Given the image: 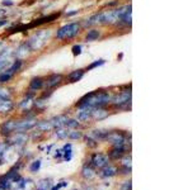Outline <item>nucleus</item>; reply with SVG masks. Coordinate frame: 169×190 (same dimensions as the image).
I'll use <instances>...</instances> for the list:
<instances>
[{"mask_svg": "<svg viewBox=\"0 0 169 190\" xmlns=\"http://www.w3.org/2000/svg\"><path fill=\"white\" fill-rule=\"evenodd\" d=\"M111 95L107 91H90L87 95H84L78 103V107L81 108H98L108 104L111 102Z\"/></svg>", "mask_w": 169, "mask_h": 190, "instance_id": "f257e3e1", "label": "nucleus"}, {"mask_svg": "<svg viewBox=\"0 0 169 190\" xmlns=\"http://www.w3.org/2000/svg\"><path fill=\"white\" fill-rule=\"evenodd\" d=\"M50 36H51V31L50 29H41V31L34 33L27 43H28V46L31 47L32 51H38L41 47L45 46V43L47 42V39L50 38Z\"/></svg>", "mask_w": 169, "mask_h": 190, "instance_id": "f03ea898", "label": "nucleus"}, {"mask_svg": "<svg viewBox=\"0 0 169 190\" xmlns=\"http://www.w3.org/2000/svg\"><path fill=\"white\" fill-rule=\"evenodd\" d=\"M80 32V24L79 23H69L56 32V38L57 39H71L75 36H78Z\"/></svg>", "mask_w": 169, "mask_h": 190, "instance_id": "7ed1b4c3", "label": "nucleus"}, {"mask_svg": "<svg viewBox=\"0 0 169 190\" xmlns=\"http://www.w3.org/2000/svg\"><path fill=\"white\" fill-rule=\"evenodd\" d=\"M13 51L10 50H4L0 55V74L4 72L6 68H9L13 63Z\"/></svg>", "mask_w": 169, "mask_h": 190, "instance_id": "20e7f679", "label": "nucleus"}, {"mask_svg": "<svg viewBox=\"0 0 169 190\" xmlns=\"http://www.w3.org/2000/svg\"><path fill=\"white\" fill-rule=\"evenodd\" d=\"M111 100L116 107H121V105H123V104H129L130 100H131V91L130 90L121 91L119 94H117L116 96L112 98Z\"/></svg>", "mask_w": 169, "mask_h": 190, "instance_id": "39448f33", "label": "nucleus"}, {"mask_svg": "<svg viewBox=\"0 0 169 190\" xmlns=\"http://www.w3.org/2000/svg\"><path fill=\"white\" fill-rule=\"evenodd\" d=\"M37 124V121L36 119H33V118H27L24 119V121H17V124H16V132L18 133H23L26 132L27 129H31L33 128L34 125Z\"/></svg>", "mask_w": 169, "mask_h": 190, "instance_id": "423d86ee", "label": "nucleus"}, {"mask_svg": "<svg viewBox=\"0 0 169 190\" xmlns=\"http://www.w3.org/2000/svg\"><path fill=\"white\" fill-rule=\"evenodd\" d=\"M105 139L109 141L111 143H113L115 147L116 146H123L125 145V136L122 135L121 132H108L107 137H105Z\"/></svg>", "mask_w": 169, "mask_h": 190, "instance_id": "0eeeda50", "label": "nucleus"}, {"mask_svg": "<svg viewBox=\"0 0 169 190\" xmlns=\"http://www.w3.org/2000/svg\"><path fill=\"white\" fill-rule=\"evenodd\" d=\"M91 162H93V165L95 167H104V166H107L108 164V157L105 156V155L103 153H95L93 155V157H91Z\"/></svg>", "mask_w": 169, "mask_h": 190, "instance_id": "6e6552de", "label": "nucleus"}, {"mask_svg": "<svg viewBox=\"0 0 169 190\" xmlns=\"http://www.w3.org/2000/svg\"><path fill=\"white\" fill-rule=\"evenodd\" d=\"M62 80H64V76H62L61 74H53V75L47 77L46 86L47 88H55V86L60 85V84L62 82Z\"/></svg>", "mask_w": 169, "mask_h": 190, "instance_id": "1a4fd4ad", "label": "nucleus"}, {"mask_svg": "<svg viewBox=\"0 0 169 190\" xmlns=\"http://www.w3.org/2000/svg\"><path fill=\"white\" fill-rule=\"evenodd\" d=\"M107 117H108V112L105 109H102V107L91 109V118L95 119V121H102V119H105Z\"/></svg>", "mask_w": 169, "mask_h": 190, "instance_id": "9d476101", "label": "nucleus"}, {"mask_svg": "<svg viewBox=\"0 0 169 190\" xmlns=\"http://www.w3.org/2000/svg\"><path fill=\"white\" fill-rule=\"evenodd\" d=\"M31 51L32 50H31V47L28 46V43H23L22 46H19L18 50L16 51V57H18V60H22V58L27 57Z\"/></svg>", "mask_w": 169, "mask_h": 190, "instance_id": "9b49d317", "label": "nucleus"}, {"mask_svg": "<svg viewBox=\"0 0 169 190\" xmlns=\"http://www.w3.org/2000/svg\"><path fill=\"white\" fill-rule=\"evenodd\" d=\"M84 72H85V70H83V68H78V70H74V71H71V72L67 75L69 82H76V81H79L81 77L84 76Z\"/></svg>", "mask_w": 169, "mask_h": 190, "instance_id": "f8f14e48", "label": "nucleus"}, {"mask_svg": "<svg viewBox=\"0 0 169 190\" xmlns=\"http://www.w3.org/2000/svg\"><path fill=\"white\" fill-rule=\"evenodd\" d=\"M16 124L17 121H8L2 125V133L3 135H10V133L16 132Z\"/></svg>", "mask_w": 169, "mask_h": 190, "instance_id": "ddd939ff", "label": "nucleus"}, {"mask_svg": "<svg viewBox=\"0 0 169 190\" xmlns=\"http://www.w3.org/2000/svg\"><path fill=\"white\" fill-rule=\"evenodd\" d=\"M67 117L64 115V114H61V115H57V117H55L51 119V123L53 125V128H61V127H64L67 122Z\"/></svg>", "mask_w": 169, "mask_h": 190, "instance_id": "4468645a", "label": "nucleus"}, {"mask_svg": "<svg viewBox=\"0 0 169 190\" xmlns=\"http://www.w3.org/2000/svg\"><path fill=\"white\" fill-rule=\"evenodd\" d=\"M43 84H45V80L42 79V77H33V79L31 80V84H29V89L32 91H37L40 90L42 86H43Z\"/></svg>", "mask_w": 169, "mask_h": 190, "instance_id": "2eb2a0df", "label": "nucleus"}, {"mask_svg": "<svg viewBox=\"0 0 169 190\" xmlns=\"http://www.w3.org/2000/svg\"><path fill=\"white\" fill-rule=\"evenodd\" d=\"M57 17H59V14H51V15H47V17H43L41 19H37L36 22H33L29 27H36V25H41V24H45V23H50V22H52V20L56 19Z\"/></svg>", "mask_w": 169, "mask_h": 190, "instance_id": "dca6fc26", "label": "nucleus"}, {"mask_svg": "<svg viewBox=\"0 0 169 190\" xmlns=\"http://www.w3.org/2000/svg\"><path fill=\"white\" fill-rule=\"evenodd\" d=\"M91 109L93 108H81V110L79 112L78 114V119L81 122L88 121L89 118H91Z\"/></svg>", "mask_w": 169, "mask_h": 190, "instance_id": "f3484780", "label": "nucleus"}, {"mask_svg": "<svg viewBox=\"0 0 169 190\" xmlns=\"http://www.w3.org/2000/svg\"><path fill=\"white\" fill-rule=\"evenodd\" d=\"M36 125H37V129L41 131V132H47V131H50V129L53 128L51 121H42V122L37 123Z\"/></svg>", "mask_w": 169, "mask_h": 190, "instance_id": "a211bd4d", "label": "nucleus"}, {"mask_svg": "<svg viewBox=\"0 0 169 190\" xmlns=\"http://www.w3.org/2000/svg\"><path fill=\"white\" fill-rule=\"evenodd\" d=\"M123 146H116L113 150H112L111 152V157L113 158V160H118V158H121L122 157V155H123Z\"/></svg>", "mask_w": 169, "mask_h": 190, "instance_id": "6ab92c4d", "label": "nucleus"}, {"mask_svg": "<svg viewBox=\"0 0 169 190\" xmlns=\"http://www.w3.org/2000/svg\"><path fill=\"white\" fill-rule=\"evenodd\" d=\"M117 174V168L113 167V166H104L103 171H102V176L103 178H111V176H115Z\"/></svg>", "mask_w": 169, "mask_h": 190, "instance_id": "aec40b11", "label": "nucleus"}, {"mask_svg": "<svg viewBox=\"0 0 169 190\" xmlns=\"http://www.w3.org/2000/svg\"><path fill=\"white\" fill-rule=\"evenodd\" d=\"M99 36H101V32L98 29H90L85 34V39H87V42H91V41L98 39V37H99Z\"/></svg>", "mask_w": 169, "mask_h": 190, "instance_id": "412c9836", "label": "nucleus"}, {"mask_svg": "<svg viewBox=\"0 0 169 190\" xmlns=\"http://www.w3.org/2000/svg\"><path fill=\"white\" fill-rule=\"evenodd\" d=\"M26 141H27V136H24L23 133H18V132H17L16 136H13L10 138V142L12 143H17V145H22V143L26 142Z\"/></svg>", "mask_w": 169, "mask_h": 190, "instance_id": "4be33fe9", "label": "nucleus"}, {"mask_svg": "<svg viewBox=\"0 0 169 190\" xmlns=\"http://www.w3.org/2000/svg\"><path fill=\"white\" fill-rule=\"evenodd\" d=\"M107 135H108V131H103V129H95V131H93V133H91V136L94 137L95 141L105 139Z\"/></svg>", "mask_w": 169, "mask_h": 190, "instance_id": "5701e85b", "label": "nucleus"}, {"mask_svg": "<svg viewBox=\"0 0 169 190\" xmlns=\"http://www.w3.org/2000/svg\"><path fill=\"white\" fill-rule=\"evenodd\" d=\"M12 109H13V103L10 102V99H5L4 103L0 105V112L2 113H8Z\"/></svg>", "mask_w": 169, "mask_h": 190, "instance_id": "b1692460", "label": "nucleus"}, {"mask_svg": "<svg viewBox=\"0 0 169 190\" xmlns=\"http://www.w3.org/2000/svg\"><path fill=\"white\" fill-rule=\"evenodd\" d=\"M37 190H51V182L50 180H40L37 182Z\"/></svg>", "mask_w": 169, "mask_h": 190, "instance_id": "393cba45", "label": "nucleus"}, {"mask_svg": "<svg viewBox=\"0 0 169 190\" xmlns=\"http://www.w3.org/2000/svg\"><path fill=\"white\" fill-rule=\"evenodd\" d=\"M81 175H83V178H85V179H91L94 176V170L90 166H84L81 170Z\"/></svg>", "mask_w": 169, "mask_h": 190, "instance_id": "a878e982", "label": "nucleus"}, {"mask_svg": "<svg viewBox=\"0 0 169 190\" xmlns=\"http://www.w3.org/2000/svg\"><path fill=\"white\" fill-rule=\"evenodd\" d=\"M55 136L57 137V138H61V139H64V138H67V136H69V131L64 129V128H62V127H61V128H59L57 131H56Z\"/></svg>", "mask_w": 169, "mask_h": 190, "instance_id": "bb28decb", "label": "nucleus"}, {"mask_svg": "<svg viewBox=\"0 0 169 190\" xmlns=\"http://www.w3.org/2000/svg\"><path fill=\"white\" fill-rule=\"evenodd\" d=\"M104 60H97V61H94L93 63H90V65L87 67V71L88 70H93V68H95V67H99V66H102V65H104Z\"/></svg>", "mask_w": 169, "mask_h": 190, "instance_id": "cd10ccee", "label": "nucleus"}, {"mask_svg": "<svg viewBox=\"0 0 169 190\" xmlns=\"http://www.w3.org/2000/svg\"><path fill=\"white\" fill-rule=\"evenodd\" d=\"M13 77V75L8 74V72H2L0 74V84H3V82H8L10 79Z\"/></svg>", "mask_w": 169, "mask_h": 190, "instance_id": "c85d7f7f", "label": "nucleus"}, {"mask_svg": "<svg viewBox=\"0 0 169 190\" xmlns=\"http://www.w3.org/2000/svg\"><path fill=\"white\" fill-rule=\"evenodd\" d=\"M81 132H79V131H71L70 132L69 131V138H71V139H79V138H81Z\"/></svg>", "mask_w": 169, "mask_h": 190, "instance_id": "c756f323", "label": "nucleus"}, {"mask_svg": "<svg viewBox=\"0 0 169 190\" xmlns=\"http://www.w3.org/2000/svg\"><path fill=\"white\" fill-rule=\"evenodd\" d=\"M119 20H121V22H123L126 25H130V24H131V12L126 13L125 15H123L121 19H119Z\"/></svg>", "mask_w": 169, "mask_h": 190, "instance_id": "7c9ffc66", "label": "nucleus"}, {"mask_svg": "<svg viewBox=\"0 0 169 190\" xmlns=\"http://www.w3.org/2000/svg\"><path fill=\"white\" fill-rule=\"evenodd\" d=\"M40 167H41V161H40V160H37V161H34V162L31 165V167H29V168H31V171H32V172H36Z\"/></svg>", "mask_w": 169, "mask_h": 190, "instance_id": "2f4dec72", "label": "nucleus"}, {"mask_svg": "<svg viewBox=\"0 0 169 190\" xmlns=\"http://www.w3.org/2000/svg\"><path fill=\"white\" fill-rule=\"evenodd\" d=\"M0 96L4 98V99H9L10 98V91L6 89H0Z\"/></svg>", "mask_w": 169, "mask_h": 190, "instance_id": "473e14b6", "label": "nucleus"}, {"mask_svg": "<svg viewBox=\"0 0 169 190\" xmlns=\"http://www.w3.org/2000/svg\"><path fill=\"white\" fill-rule=\"evenodd\" d=\"M65 125L71 127V128H75V127H78V125H79V122H78V121H75V119H67V122H66Z\"/></svg>", "mask_w": 169, "mask_h": 190, "instance_id": "72a5a7b5", "label": "nucleus"}, {"mask_svg": "<svg viewBox=\"0 0 169 190\" xmlns=\"http://www.w3.org/2000/svg\"><path fill=\"white\" fill-rule=\"evenodd\" d=\"M81 53V46L80 45H75L73 47V55L74 56H79Z\"/></svg>", "mask_w": 169, "mask_h": 190, "instance_id": "f704fd0d", "label": "nucleus"}, {"mask_svg": "<svg viewBox=\"0 0 169 190\" xmlns=\"http://www.w3.org/2000/svg\"><path fill=\"white\" fill-rule=\"evenodd\" d=\"M122 165L125 166V167H131V157L130 156H126L123 160H122Z\"/></svg>", "mask_w": 169, "mask_h": 190, "instance_id": "c9c22d12", "label": "nucleus"}, {"mask_svg": "<svg viewBox=\"0 0 169 190\" xmlns=\"http://www.w3.org/2000/svg\"><path fill=\"white\" fill-rule=\"evenodd\" d=\"M87 145H89L90 147H94V146H97V141H95V139H91V138H88V137H87Z\"/></svg>", "mask_w": 169, "mask_h": 190, "instance_id": "e433bc0d", "label": "nucleus"}, {"mask_svg": "<svg viewBox=\"0 0 169 190\" xmlns=\"http://www.w3.org/2000/svg\"><path fill=\"white\" fill-rule=\"evenodd\" d=\"M6 148H8V145H6V143H0V155L6 152Z\"/></svg>", "mask_w": 169, "mask_h": 190, "instance_id": "4c0bfd02", "label": "nucleus"}, {"mask_svg": "<svg viewBox=\"0 0 169 190\" xmlns=\"http://www.w3.org/2000/svg\"><path fill=\"white\" fill-rule=\"evenodd\" d=\"M65 185H66V182H65V181H64V182H60V184H57V185H56L55 188H52L51 190H59L60 188H62V186H65Z\"/></svg>", "mask_w": 169, "mask_h": 190, "instance_id": "58836bf2", "label": "nucleus"}, {"mask_svg": "<svg viewBox=\"0 0 169 190\" xmlns=\"http://www.w3.org/2000/svg\"><path fill=\"white\" fill-rule=\"evenodd\" d=\"M79 13V10H74V12H69V13H66V15L67 17H73V15H76V14Z\"/></svg>", "mask_w": 169, "mask_h": 190, "instance_id": "ea45409f", "label": "nucleus"}, {"mask_svg": "<svg viewBox=\"0 0 169 190\" xmlns=\"http://www.w3.org/2000/svg\"><path fill=\"white\" fill-rule=\"evenodd\" d=\"M3 5H5V6H12V5H13V2H10V0H4Z\"/></svg>", "mask_w": 169, "mask_h": 190, "instance_id": "a19ab883", "label": "nucleus"}, {"mask_svg": "<svg viewBox=\"0 0 169 190\" xmlns=\"http://www.w3.org/2000/svg\"><path fill=\"white\" fill-rule=\"evenodd\" d=\"M130 188H131V182H126L125 186L122 188V190H130Z\"/></svg>", "mask_w": 169, "mask_h": 190, "instance_id": "79ce46f5", "label": "nucleus"}, {"mask_svg": "<svg viewBox=\"0 0 169 190\" xmlns=\"http://www.w3.org/2000/svg\"><path fill=\"white\" fill-rule=\"evenodd\" d=\"M5 24H8V20H6V19L0 20V27H3V25H5Z\"/></svg>", "mask_w": 169, "mask_h": 190, "instance_id": "37998d69", "label": "nucleus"}, {"mask_svg": "<svg viewBox=\"0 0 169 190\" xmlns=\"http://www.w3.org/2000/svg\"><path fill=\"white\" fill-rule=\"evenodd\" d=\"M5 50V48H4V43H3V42H0V55H2V52Z\"/></svg>", "mask_w": 169, "mask_h": 190, "instance_id": "c03bdc74", "label": "nucleus"}, {"mask_svg": "<svg viewBox=\"0 0 169 190\" xmlns=\"http://www.w3.org/2000/svg\"><path fill=\"white\" fill-rule=\"evenodd\" d=\"M6 14V10H3V9H0V17H3Z\"/></svg>", "mask_w": 169, "mask_h": 190, "instance_id": "a18cd8bd", "label": "nucleus"}]
</instances>
